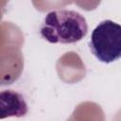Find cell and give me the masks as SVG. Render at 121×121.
<instances>
[{
    "label": "cell",
    "instance_id": "1",
    "mask_svg": "<svg viewBox=\"0 0 121 121\" xmlns=\"http://www.w3.org/2000/svg\"><path fill=\"white\" fill-rule=\"evenodd\" d=\"M87 32L85 17L71 9L48 12L40 27L41 36L51 43H75L84 38Z\"/></svg>",
    "mask_w": 121,
    "mask_h": 121
},
{
    "label": "cell",
    "instance_id": "2",
    "mask_svg": "<svg viewBox=\"0 0 121 121\" xmlns=\"http://www.w3.org/2000/svg\"><path fill=\"white\" fill-rule=\"evenodd\" d=\"M89 46L101 62L111 63L121 57V26L112 20L100 22L93 30Z\"/></svg>",
    "mask_w": 121,
    "mask_h": 121
},
{
    "label": "cell",
    "instance_id": "3",
    "mask_svg": "<svg viewBox=\"0 0 121 121\" xmlns=\"http://www.w3.org/2000/svg\"><path fill=\"white\" fill-rule=\"evenodd\" d=\"M28 112L24 95L13 90L0 91V119L23 117Z\"/></svg>",
    "mask_w": 121,
    "mask_h": 121
}]
</instances>
